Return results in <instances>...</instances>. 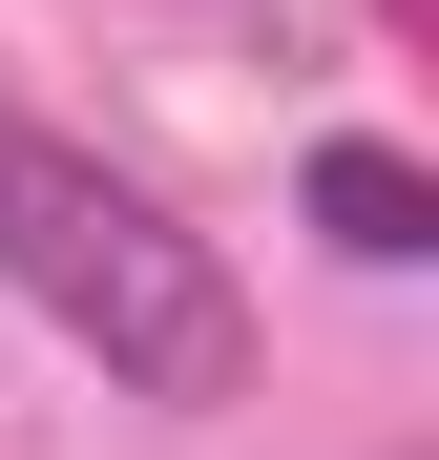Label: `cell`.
<instances>
[{"instance_id": "obj_1", "label": "cell", "mask_w": 439, "mask_h": 460, "mask_svg": "<svg viewBox=\"0 0 439 460\" xmlns=\"http://www.w3.org/2000/svg\"><path fill=\"white\" fill-rule=\"evenodd\" d=\"M0 293L63 335V356H105V398H251V293L209 272V230H168V189H126L105 146H63L0 105Z\"/></svg>"}, {"instance_id": "obj_2", "label": "cell", "mask_w": 439, "mask_h": 460, "mask_svg": "<svg viewBox=\"0 0 439 460\" xmlns=\"http://www.w3.org/2000/svg\"><path fill=\"white\" fill-rule=\"evenodd\" d=\"M314 230H335L356 272H418L439 252V189L398 168V146H314Z\"/></svg>"}]
</instances>
